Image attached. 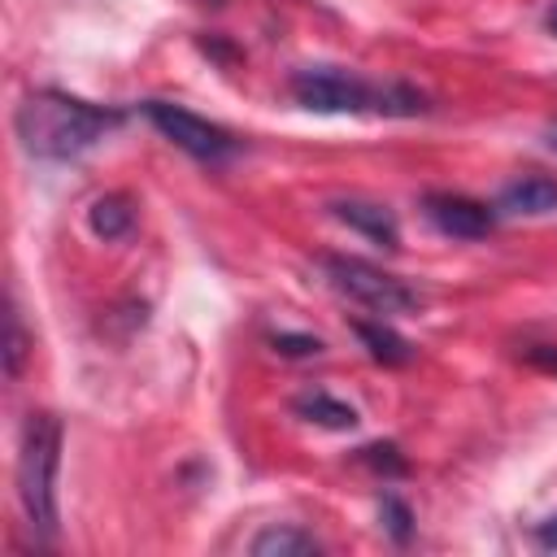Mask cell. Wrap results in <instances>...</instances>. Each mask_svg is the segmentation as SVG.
I'll return each instance as SVG.
<instances>
[{
	"mask_svg": "<svg viewBox=\"0 0 557 557\" xmlns=\"http://www.w3.org/2000/svg\"><path fill=\"white\" fill-rule=\"evenodd\" d=\"M13 126H17V139L30 157L70 161V157L87 152L96 139H104V131L117 126V113L100 109V104H87L70 91L44 87V91H30L17 104Z\"/></svg>",
	"mask_w": 557,
	"mask_h": 557,
	"instance_id": "1",
	"label": "cell"
},
{
	"mask_svg": "<svg viewBox=\"0 0 557 557\" xmlns=\"http://www.w3.org/2000/svg\"><path fill=\"white\" fill-rule=\"evenodd\" d=\"M57 461H61V422L52 413H30L17 453V500L39 544L57 540Z\"/></svg>",
	"mask_w": 557,
	"mask_h": 557,
	"instance_id": "2",
	"label": "cell"
},
{
	"mask_svg": "<svg viewBox=\"0 0 557 557\" xmlns=\"http://www.w3.org/2000/svg\"><path fill=\"white\" fill-rule=\"evenodd\" d=\"M322 270H326V278L335 283V292H344L348 300L366 305V309L379 313V318L418 309V292H413L409 283H400L396 274H387V270H379V265H370V261H361V257L331 252V257H322Z\"/></svg>",
	"mask_w": 557,
	"mask_h": 557,
	"instance_id": "3",
	"label": "cell"
},
{
	"mask_svg": "<svg viewBox=\"0 0 557 557\" xmlns=\"http://www.w3.org/2000/svg\"><path fill=\"white\" fill-rule=\"evenodd\" d=\"M139 109H144V117H148L174 148H183L187 157H196V161H205V165H222V161H231V157L239 152V144H235L231 131H222L218 122H209V117H200V113H191V109H183V104L144 100Z\"/></svg>",
	"mask_w": 557,
	"mask_h": 557,
	"instance_id": "4",
	"label": "cell"
},
{
	"mask_svg": "<svg viewBox=\"0 0 557 557\" xmlns=\"http://www.w3.org/2000/svg\"><path fill=\"white\" fill-rule=\"evenodd\" d=\"M374 87L352 70L339 65H305L292 74V96L296 104L313 109V113H366L374 109Z\"/></svg>",
	"mask_w": 557,
	"mask_h": 557,
	"instance_id": "5",
	"label": "cell"
},
{
	"mask_svg": "<svg viewBox=\"0 0 557 557\" xmlns=\"http://www.w3.org/2000/svg\"><path fill=\"white\" fill-rule=\"evenodd\" d=\"M426 218L440 235H453V239H487L492 226H496V213L470 196H457V191H431L426 200Z\"/></svg>",
	"mask_w": 557,
	"mask_h": 557,
	"instance_id": "6",
	"label": "cell"
},
{
	"mask_svg": "<svg viewBox=\"0 0 557 557\" xmlns=\"http://www.w3.org/2000/svg\"><path fill=\"white\" fill-rule=\"evenodd\" d=\"M496 209L500 213H513V218L557 213V178H548V174H522V178H513V183L500 187Z\"/></svg>",
	"mask_w": 557,
	"mask_h": 557,
	"instance_id": "7",
	"label": "cell"
},
{
	"mask_svg": "<svg viewBox=\"0 0 557 557\" xmlns=\"http://www.w3.org/2000/svg\"><path fill=\"white\" fill-rule=\"evenodd\" d=\"M331 209H335L339 222H348L352 231H361L370 244L400 248V222H396V213L387 205H379V200H335Z\"/></svg>",
	"mask_w": 557,
	"mask_h": 557,
	"instance_id": "8",
	"label": "cell"
},
{
	"mask_svg": "<svg viewBox=\"0 0 557 557\" xmlns=\"http://www.w3.org/2000/svg\"><path fill=\"white\" fill-rule=\"evenodd\" d=\"M296 413H300L305 422H318V426H326V431H352V426L361 422L352 405L335 400V396H331V392H322V387H313V392L296 396Z\"/></svg>",
	"mask_w": 557,
	"mask_h": 557,
	"instance_id": "9",
	"label": "cell"
},
{
	"mask_svg": "<svg viewBox=\"0 0 557 557\" xmlns=\"http://www.w3.org/2000/svg\"><path fill=\"white\" fill-rule=\"evenodd\" d=\"M352 331H357V339L366 344V352H370L374 361H383V366H405V361H413V344H409L405 335H396L383 318H379V322H357Z\"/></svg>",
	"mask_w": 557,
	"mask_h": 557,
	"instance_id": "10",
	"label": "cell"
},
{
	"mask_svg": "<svg viewBox=\"0 0 557 557\" xmlns=\"http://www.w3.org/2000/svg\"><path fill=\"white\" fill-rule=\"evenodd\" d=\"M87 222H91V231L100 235V239H122V235H131V226H135V205H131V196H100L91 209H87Z\"/></svg>",
	"mask_w": 557,
	"mask_h": 557,
	"instance_id": "11",
	"label": "cell"
},
{
	"mask_svg": "<svg viewBox=\"0 0 557 557\" xmlns=\"http://www.w3.org/2000/svg\"><path fill=\"white\" fill-rule=\"evenodd\" d=\"M252 553L257 557H309V553H322V544L300 527H265L252 540Z\"/></svg>",
	"mask_w": 557,
	"mask_h": 557,
	"instance_id": "12",
	"label": "cell"
},
{
	"mask_svg": "<svg viewBox=\"0 0 557 557\" xmlns=\"http://www.w3.org/2000/svg\"><path fill=\"white\" fill-rule=\"evenodd\" d=\"M426 109V96L409 83H383L374 87V113H392V117H413Z\"/></svg>",
	"mask_w": 557,
	"mask_h": 557,
	"instance_id": "13",
	"label": "cell"
},
{
	"mask_svg": "<svg viewBox=\"0 0 557 557\" xmlns=\"http://www.w3.org/2000/svg\"><path fill=\"white\" fill-rule=\"evenodd\" d=\"M26 352H30V339H26V326H22V309H17V300H9V344H4V374L9 379L22 374Z\"/></svg>",
	"mask_w": 557,
	"mask_h": 557,
	"instance_id": "14",
	"label": "cell"
},
{
	"mask_svg": "<svg viewBox=\"0 0 557 557\" xmlns=\"http://www.w3.org/2000/svg\"><path fill=\"white\" fill-rule=\"evenodd\" d=\"M361 461H366L370 470H379V474H387V479H400V474L409 470L396 444H370V448H361Z\"/></svg>",
	"mask_w": 557,
	"mask_h": 557,
	"instance_id": "15",
	"label": "cell"
},
{
	"mask_svg": "<svg viewBox=\"0 0 557 557\" xmlns=\"http://www.w3.org/2000/svg\"><path fill=\"white\" fill-rule=\"evenodd\" d=\"M383 522H387V531H392L396 544H405L409 531H413V513H409V505L400 496H383Z\"/></svg>",
	"mask_w": 557,
	"mask_h": 557,
	"instance_id": "16",
	"label": "cell"
},
{
	"mask_svg": "<svg viewBox=\"0 0 557 557\" xmlns=\"http://www.w3.org/2000/svg\"><path fill=\"white\" fill-rule=\"evenodd\" d=\"M274 352H283V357H318L322 339L318 335H274Z\"/></svg>",
	"mask_w": 557,
	"mask_h": 557,
	"instance_id": "17",
	"label": "cell"
},
{
	"mask_svg": "<svg viewBox=\"0 0 557 557\" xmlns=\"http://www.w3.org/2000/svg\"><path fill=\"white\" fill-rule=\"evenodd\" d=\"M527 361L540 366V370H548V374H557V348L553 344H531L527 348Z\"/></svg>",
	"mask_w": 557,
	"mask_h": 557,
	"instance_id": "18",
	"label": "cell"
},
{
	"mask_svg": "<svg viewBox=\"0 0 557 557\" xmlns=\"http://www.w3.org/2000/svg\"><path fill=\"white\" fill-rule=\"evenodd\" d=\"M535 540H540V548H557V518L540 522V527H535Z\"/></svg>",
	"mask_w": 557,
	"mask_h": 557,
	"instance_id": "19",
	"label": "cell"
},
{
	"mask_svg": "<svg viewBox=\"0 0 557 557\" xmlns=\"http://www.w3.org/2000/svg\"><path fill=\"white\" fill-rule=\"evenodd\" d=\"M544 144H548V148H553V152H557V122H553V126H548V131H544Z\"/></svg>",
	"mask_w": 557,
	"mask_h": 557,
	"instance_id": "20",
	"label": "cell"
},
{
	"mask_svg": "<svg viewBox=\"0 0 557 557\" xmlns=\"http://www.w3.org/2000/svg\"><path fill=\"white\" fill-rule=\"evenodd\" d=\"M548 30L557 35V0H553V9H548Z\"/></svg>",
	"mask_w": 557,
	"mask_h": 557,
	"instance_id": "21",
	"label": "cell"
}]
</instances>
